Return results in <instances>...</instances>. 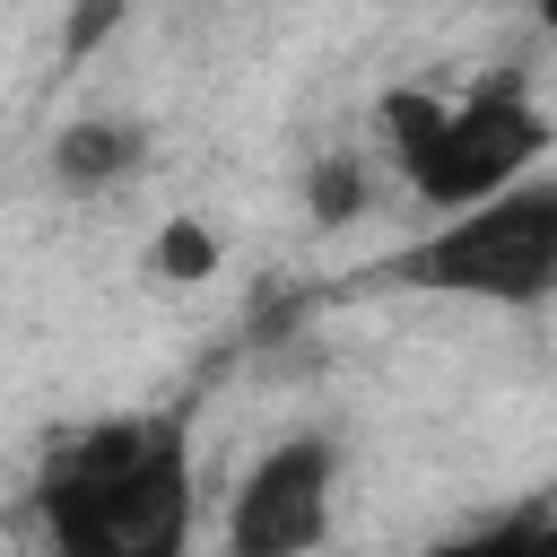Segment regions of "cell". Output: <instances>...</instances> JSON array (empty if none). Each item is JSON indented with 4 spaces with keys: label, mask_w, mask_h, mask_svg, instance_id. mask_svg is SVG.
Here are the masks:
<instances>
[{
    "label": "cell",
    "mask_w": 557,
    "mask_h": 557,
    "mask_svg": "<svg viewBox=\"0 0 557 557\" xmlns=\"http://www.w3.org/2000/svg\"><path fill=\"white\" fill-rule=\"evenodd\" d=\"M44 513H52V540L78 557H174L191 531L183 435L122 418L61 444L44 470Z\"/></svg>",
    "instance_id": "1"
},
{
    "label": "cell",
    "mask_w": 557,
    "mask_h": 557,
    "mask_svg": "<svg viewBox=\"0 0 557 557\" xmlns=\"http://www.w3.org/2000/svg\"><path fill=\"white\" fill-rule=\"evenodd\" d=\"M418 287L444 296H487V305H531L557 287V183H505L470 200L435 244L409 252Z\"/></svg>",
    "instance_id": "2"
},
{
    "label": "cell",
    "mask_w": 557,
    "mask_h": 557,
    "mask_svg": "<svg viewBox=\"0 0 557 557\" xmlns=\"http://www.w3.org/2000/svg\"><path fill=\"white\" fill-rule=\"evenodd\" d=\"M540 139H548V122H540L513 87H487V96H470L461 113H444V131L409 157V183H418L435 209H470V200L505 191V183L540 157Z\"/></svg>",
    "instance_id": "3"
},
{
    "label": "cell",
    "mask_w": 557,
    "mask_h": 557,
    "mask_svg": "<svg viewBox=\"0 0 557 557\" xmlns=\"http://www.w3.org/2000/svg\"><path fill=\"white\" fill-rule=\"evenodd\" d=\"M322 522H331V444H278L244 479L226 548L235 557H287V548H313Z\"/></svg>",
    "instance_id": "4"
},
{
    "label": "cell",
    "mask_w": 557,
    "mask_h": 557,
    "mask_svg": "<svg viewBox=\"0 0 557 557\" xmlns=\"http://www.w3.org/2000/svg\"><path fill=\"white\" fill-rule=\"evenodd\" d=\"M139 157V131H113V122H78L70 139H61V174L70 183H104L113 165H131Z\"/></svg>",
    "instance_id": "5"
},
{
    "label": "cell",
    "mask_w": 557,
    "mask_h": 557,
    "mask_svg": "<svg viewBox=\"0 0 557 557\" xmlns=\"http://www.w3.org/2000/svg\"><path fill=\"white\" fill-rule=\"evenodd\" d=\"M157 261H165V278H209V270H218V235L191 226V218H174V226L157 235Z\"/></svg>",
    "instance_id": "6"
},
{
    "label": "cell",
    "mask_w": 557,
    "mask_h": 557,
    "mask_svg": "<svg viewBox=\"0 0 557 557\" xmlns=\"http://www.w3.org/2000/svg\"><path fill=\"white\" fill-rule=\"evenodd\" d=\"M348 209H357V165L331 157V165L313 174V218H348Z\"/></svg>",
    "instance_id": "7"
},
{
    "label": "cell",
    "mask_w": 557,
    "mask_h": 557,
    "mask_svg": "<svg viewBox=\"0 0 557 557\" xmlns=\"http://www.w3.org/2000/svg\"><path fill=\"white\" fill-rule=\"evenodd\" d=\"M113 9H122V0H87V17L70 26V52H87V44H96V35L113 26Z\"/></svg>",
    "instance_id": "8"
},
{
    "label": "cell",
    "mask_w": 557,
    "mask_h": 557,
    "mask_svg": "<svg viewBox=\"0 0 557 557\" xmlns=\"http://www.w3.org/2000/svg\"><path fill=\"white\" fill-rule=\"evenodd\" d=\"M548 531H557V522H548Z\"/></svg>",
    "instance_id": "9"
},
{
    "label": "cell",
    "mask_w": 557,
    "mask_h": 557,
    "mask_svg": "<svg viewBox=\"0 0 557 557\" xmlns=\"http://www.w3.org/2000/svg\"><path fill=\"white\" fill-rule=\"evenodd\" d=\"M548 9H557V0H548Z\"/></svg>",
    "instance_id": "10"
}]
</instances>
